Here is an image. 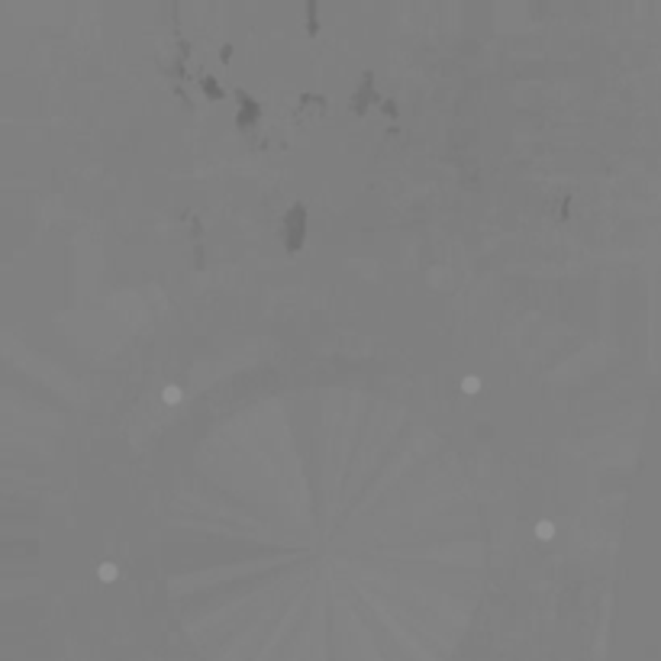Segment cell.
Wrapping results in <instances>:
<instances>
[{
	"instance_id": "obj_1",
	"label": "cell",
	"mask_w": 661,
	"mask_h": 661,
	"mask_svg": "<svg viewBox=\"0 0 661 661\" xmlns=\"http://www.w3.org/2000/svg\"><path fill=\"white\" fill-rule=\"evenodd\" d=\"M481 526L436 436L349 390L239 406L168 513V597L207 661H445Z\"/></svg>"
}]
</instances>
